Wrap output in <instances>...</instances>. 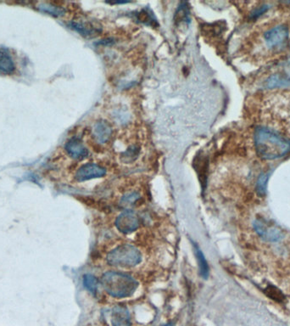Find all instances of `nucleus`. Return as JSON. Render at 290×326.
Masks as SVG:
<instances>
[{
    "label": "nucleus",
    "instance_id": "f257e3e1",
    "mask_svg": "<svg viewBox=\"0 0 290 326\" xmlns=\"http://www.w3.org/2000/svg\"><path fill=\"white\" fill-rule=\"evenodd\" d=\"M254 140L256 152L263 159H278L290 152V139L271 128L258 127Z\"/></svg>",
    "mask_w": 290,
    "mask_h": 326
},
{
    "label": "nucleus",
    "instance_id": "f03ea898",
    "mask_svg": "<svg viewBox=\"0 0 290 326\" xmlns=\"http://www.w3.org/2000/svg\"><path fill=\"white\" fill-rule=\"evenodd\" d=\"M101 284L109 295L116 298L130 297L139 285L133 277L114 271L105 273L101 279Z\"/></svg>",
    "mask_w": 290,
    "mask_h": 326
},
{
    "label": "nucleus",
    "instance_id": "7ed1b4c3",
    "mask_svg": "<svg viewBox=\"0 0 290 326\" xmlns=\"http://www.w3.org/2000/svg\"><path fill=\"white\" fill-rule=\"evenodd\" d=\"M141 260V252L139 249L128 244L117 246L107 255V262L110 265L121 268L135 266Z\"/></svg>",
    "mask_w": 290,
    "mask_h": 326
},
{
    "label": "nucleus",
    "instance_id": "20e7f679",
    "mask_svg": "<svg viewBox=\"0 0 290 326\" xmlns=\"http://www.w3.org/2000/svg\"><path fill=\"white\" fill-rule=\"evenodd\" d=\"M288 35L289 31L287 26L279 25L265 32V43L269 49H277L282 47L284 43L287 42Z\"/></svg>",
    "mask_w": 290,
    "mask_h": 326
},
{
    "label": "nucleus",
    "instance_id": "39448f33",
    "mask_svg": "<svg viewBox=\"0 0 290 326\" xmlns=\"http://www.w3.org/2000/svg\"><path fill=\"white\" fill-rule=\"evenodd\" d=\"M140 225V220L136 212L128 210L123 211L115 220V225L118 230L124 234H129L138 230Z\"/></svg>",
    "mask_w": 290,
    "mask_h": 326
},
{
    "label": "nucleus",
    "instance_id": "423d86ee",
    "mask_svg": "<svg viewBox=\"0 0 290 326\" xmlns=\"http://www.w3.org/2000/svg\"><path fill=\"white\" fill-rule=\"evenodd\" d=\"M254 227L256 233L263 239L267 241H278L282 240L283 234L282 231L274 225H270L269 223L266 222L264 220H256L254 223Z\"/></svg>",
    "mask_w": 290,
    "mask_h": 326
},
{
    "label": "nucleus",
    "instance_id": "0eeeda50",
    "mask_svg": "<svg viewBox=\"0 0 290 326\" xmlns=\"http://www.w3.org/2000/svg\"><path fill=\"white\" fill-rule=\"evenodd\" d=\"M106 173L104 167L94 163H88L81 166L76 173V179L78 182H84L87 180L101 177Z\"/></svg>",
    "mask_w": 290,
    "mask_h": 326
},
{
    "label": "nucleus",
    "instance_id": "6e6552de",
    "mask_svg": "<svg viewBox=\"0 0 290 326\" xmlns=\"http://www.w3.org/2000/svg\"><path fill=\"white\" fill-rule=\"evenodd\" d=\"M67 154L75 160H82L89 156V151L79 138L73 137L65 146Z\"/></svg>",
    "mask_w": 290,
    "mask_h": 326
},
{
    "label": "nucleus",
    "instance_id": "1a4fd4ad",
    "mask_svg": "<svg viewBox=\"0 0 290 326\" xmlns=\"http://www.w3.org/2000/svg\"><path fill=\"white\" fill-rule=\"evenodd\" d=\"M112 134V128L110 123L105 121H99L93 128V135L97 142L105 143L109 141Z\"/></svg>",
    "mask_w": 290,
    "mask_h": 326
},
{
    "label": "nucleus",
    "instance_id": "9d476101",
    "mask_svg": "<svg viewBox=\"0 0 290 326\" xmlns=\"http://www.w3.org/2000/svg\"><path fill=\"white\" fill-rule=\"evenodd\" d=\"M111 323L113 326H131V318L128 308L121 305L114 307L111 312Z\"/></svg>",
    "mask_w": 290,
    "mask_h": 326
},
{
    "label": "nucleus",
    "instance_id": "9b49d317",
    "mask_svg": "<svg viewBox=\"0 0 290 326\" xmlns=\"http://www.w3.org/2000/svg\"><path fill=\"white\" fill-rule=\"evenodd\" d=\"M69 26L84 37H94L101 31L100 28H98V26H94L89 21L82 22V21H73L70 22Z\"/></svg>",
    "mask_w": 290,
    "mask_h": 326
},
{
    "label": "nucleus",
    "instance_id": "f8f14e48",
    "mask_svg": "<svg viewBox=\"0 0 290 326\" xmlns=\"http://www.w3.org/2000/svg\"><path fill=\"white\" fill-rule=\"evenodd\" d=\"M16 70V65L13 58L6 50L0 49V73L6 75H11Z\"/></svg>",
    "mask_w": 290,
    "mask_h": 326
},
{
    "label": "nucleus",
    "instance_id": "ddd939ff",
    "mask_svg": "<svg viewBox=\"0 0 290 326\" xmlns=\"http://www.w3.org/2000/svg\"><path fill=\"white\" fill-rule=\"evenodd\" d=\"M290 85V79L284 75L276 74L270 77L267 81V87L268 89H276V88H286Z\"/></svg>",
    "mask_w": 290,
    "mask_h": 326
},
{
    "label": "nucleus",
    "instance_id": "4468645a",
    "mask_svg": "<svg viewBox=\"0 0 290 326\" xmlns=\"http://www.w3.org/2000/svg\"><path fill=\"white\" fill-rule=\"evenodd\" d=\"M37 9L41 12L48 14L50 16H55V17L64 16L65 12H66L65 9L60 7V6H55L51 3H40L37 6Z\"/></svg>",
    "mask_w": 290,
    "mask_h": 326
},
{
    "label": "nucleus",
    "instance_id": "2eb2a0df",
    "mask_svg": "<svg viewBox=\"0 0 290 326\" xmlns=\"http://www.w3.org/2000/svg\"><path fill=\"white\" fill-rule=\"evenodd\" d=\"M194 167L196 169L197 172L199 173V180L201 182L202 186H204L206 183V170H207V162L205 158L203 157V156L199 155V157H197L194 160Z\"/></svg>",
    "mask_w": 290,
    "mask_h": 326
},
{
    "label": "nucleus",
    "instance_id": "dca6fc26",
    "mask_svg": "<svg viewBox=\"0 0 290 326\" xmlns=\"http://www.w3.org/2000/svg\"><path fill=\"white\" fill-rule=\"evenodd\" d=\"M137 18L139 20V22L149 25V26H155L157 25L156 20L154 19V16L152 15L151 12L149 10L144 9L142 11L136 14Z\"/></svg>",
    "mask_w": 290,
    "mask_h": 326
},
{
    "label": "nucleus",
    "instance_id": "f3484780",
    "mask_svg": "<svg viewBox=\"0 0 290 326\" xmlns=\"http://www.w3.org/2000/svg\"><path fill=\"white\" fill-rule=\"evenodd\" d=\"M139 200H140V196H139V193H137V192H128V193L125 194L123 196L121 201H120V203L125 207L130 208V207L135 206L139 202Z\"/></svg>",
    "mask_w": 290,
    "mask_h": 326
},
{
    "label": "nucleus",
    "instance_id": "a211bd4d",
    "mask_svg": "<svg viewBox=\"0 0 290 326\" xmlns=\"http://www.w3.org/2000/svg\"><path fill=\"white\" fill-rule=\"evenodd\" d=\"M270 173H262L260 175L256 183V191L260 196H264L267 192V183L269 179Z\"/></svg>",
    "mask_w": 290,
    "mask_h": 326
},
{
    "label": "nucleus",
    "instance_id": "6ab92c4d",
    "mask_svg": "<svg viewBox=\"0 0 290 326\" xmlns=\"http://www.w3.org/2000/svg\"><path fill=\"white\" fill-rule=\"evenodd\" d=\"M84 284L87 289L92 293H95L98 289L99 281L96 277L92 274H85L84 276Z\"/></svg>",
    "mask_w": 290,
    "mask_h": 326
},
{
    "label": "nucleus",
    "instance_id": "aec40b11",
    "mask_svg": "<svg viewBox=\"0 0 290 326\" xmlns=\"http://www.w3.org/2000/svg\"><path fill=\"white\" fill-rule=\"evenodd\" d=\"M197 259L199 262V269H200V274L204 278H207L208 274H209V267L207 264L206 260L204 259L203 253L201 250H199V248H196Z\"/></svg>",
    "mask_w": 290,
    "mask_h": 326
},
{
    "label": "nucleus",
    "instance_id": "412c9836",
    "mask_svg": "<svg viewBox=\"0 0 290 326\" xmlns=\"http://www.w3.org/2000/svg\"><path fill=\"white\" fill-rule=\"evenodd\" d=\"M267 293L270 298H272L274 300L278 301V302L283 300V296H282L279 289H277L276 287L270 285L267 289Z\"/></svg>",
    "mask_w": 290,
    "mask_h": 326
},
{
    "label": "nucleus",
    "instance_id": "4be33fe9",
    "mask_svg": "<svg viewBox=\"0 0 290 326\" xmlns=\"http://www.w3.org/2000/svg\"><path fill=\"white\" fill-rule=\"evenodd\" d=\"M189 13H188V9L186 8V5L183 6H180V8L178 9V12L176 13V17L178 16V19H176V21H186V20H189Z\"/></svg>",
    "mask_w": 290,
    "mask_h": 326
},
{
    "label": "nucleus",
    "instance_id": "5701e85b",
    "mask_svg": "<svg viewBox=\"0 0 290 326\" xmlns=\"http://www.w3.org/2000/svg\"><path fill=\"white\" fill-rule=\"evenodd\" d=\"M138 148L137 147H132L130 149H128L127 152H125V161H127V159H128L129 162L131 161H134L135 158H136L137 156H138Z\"/></svg>",
    "mask_w": 290,
    "mask_h": 326
},
{
    "label": "nucleus",
    "instance_id": "b1692460",
    "mask_svg": "<svg viewBox=\"0 0 290 326\" xmlns=\"http://www.w3.org/2000/svg\"><path fill=\"white\" fill-rule=\"evenodd\" d=\"M268 9H269V6H262L258 9H256L251 14V18L254 19V20L259 18L260 16H262L263 14L267 12Z\"/></svg>",
    "mask_w": 290,
    "mask_h": 326
},
{
    "label": "nucleus",
    "instance_id": "393cba45",
    "mask_svg": "<svg viewBox=\"0 0 290 326\" xmlns=\"http://www.w3.org/2000/svg\"><path fill=\"white\" fill-rule=\"evenodd\" d=\"M167 326H173V324H172V323H171V324H168V325H167Z\"/></svg>",
    "mask_w": 290,
    "mask_h": 326
}]
</instances>
